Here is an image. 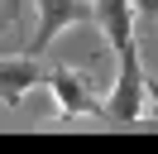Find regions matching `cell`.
Masks as SVG:
<instances>
[{"instance_id":"cell-1","label":"cell","mask_w":158,"mask_h":154,"mask_svg":"<svg viewBox=\"0 0 158 154\" xmlns=\"http://www.w3.org/2000/svg\"><path fill=\"white\" fill-rule=\"evenodd\" d=\"M139 116H148V72H144V58H139V38L115 53V87L106 96V111L101 120L110 125H134Z\"/></svg>"},{"instance_id":"cell-2","label":"cell","mask_w":158,"mask_h":154,"mask_svg":"<svg viewBox=\"0 0 158 154\" xmlns=\"http://www.w3.org/2000/svg\"><path fill=\"white\" fill-rule=\"evenodd\" d=\"M43 87L58 96V120H86L106 111V96L96 92L91 72H77L67 63H43Z\"/></svg>"},{"instance_id":"cell-3","label":"cell","mask_w":158,"mask_h":154,"mask_svg":"<svg viewBox=\"0 0 158 154\" xmlns=\"http://www.w3.org/2000/svg\"><path fill=\"white\" fill-rule=\"evenodd\" d=\"M34 10H39V19H34L29 38H24V53H34V58L67 24H96V5L91 0H34Z\"/></svg>"},{"instance_id":"cell-4","label":"cell","mask_w":158,"mask_h":154,"mask_svg":"<svg viewBox=\"0 0 158 154\" xmlns=\"http://www.w3.org/2000/svg\"><path fill=\"white\" fill-rule=\"evenodd\" d=\"M34 87H43V63L34 53L0 58V106H19Z\"/></svg>"},{"instance_id":"cell-5","label":"cell","mask_w":158,"mask_h":154,"mask_svg":"<svg viewBox=\"0 0 158 154\" xmlns=\"http://www.w3.org/2000/svg\"><path fill=\"white\" fill-rule=\"evenodd\" d=\"M96 5V29L106 34L110 53H125L134 43V5L129 0H91Z\"/></svg>"},{"instance_id":"cell-6","label":"cell","mask_w":158,"mask_h":154,"mask_svg":"<svg viewBox=\"0 0 158 154\" xmlns=\"http://www.w3.org/2000/svg\"><path fill=\"white\" fill-rule=\"evenodd\" d=\"M24 24V0H0V34H15Z\"/></svg>"},{"instance_id":"cell-7","label":"cell","mask_w":158,"mask_h":154,"mask_svg":"<svg viewBox=\"0 0 158 154\" xmlns=\"http://www.w3.org/2000/svg\"><path fill=\"white\" fill-rule=\"evenodd\" d=\"M129 5H134V15L144 24H158V0H129Z\"/></svg>"},{"instance_id":"cell-8","label":"cell","mask_w":158,"mask_h":154,"mask_svg":"<svg viewBox=\"0 0 158 154\" xmlns=\"http://www.w3.org/2000/svg\"><path fill=\"white\" fill-rule=\"evenodd\" d=\"M148 120L158 125V77H148Z\"/></svg>"}]
</instances>
